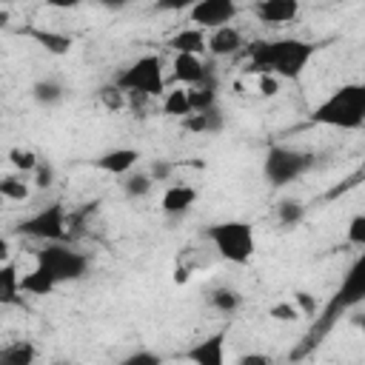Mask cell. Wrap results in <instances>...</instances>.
<instances>
[{
    "label": "cell",
    "instance_id": "4316f807",
    "mask_svg": "<svg viewBox=\"0 0 365 365\" xmlns=\"http://www.w3.org/2000/svg\"><path fill=\"white\" fill-rule=\"evenodd\" d=\"M211 305H214L220 314L231 317V314H237V308L242 305V297H240V291H237V288L220 285V288H214V291H211Z\"/></svg>",
    "mask_w": 365,
    "mask_h": 365
},
{
    "label": "cell",
    "instance_id": "277c9868",
    "mask_svg": "<svg viewBox=\"0 0 365 365\" xmlns=\"http://www.w3.org/2000/svg\"><path fill=\"white\" fill-rule=\"evenodd\" d=\"M114 83L125 94H145L151 100L165 97V77H163V60L157 54H143L134 63H128Z\"/></svg>",
    "mask_w": 365,
    "mask_h": 365
},
{
    "label": "cell",
    "instance_id": "4dcf8cb0",
    "mask_svg": "<svg viewBox=\"0 0 365 365\" xmlns=\"http://www.w3.org/2000/svg\"><path fill=\"white\" fill-rule=\"evenodd\" d=\"M117 365H163V356L148 348H140V351H131L128 356H123Z\"/></svg>",
    "mask_w": 365,
    "mask_h": 365
},
{
    "label": "cell",
    "instance_id": "f35d334b",
    "mask_svg": "<svg viewBox=\"0 0 365 365\" xmlns=\"http://www.w3.org/2000/svg\"><path fill=\"white\" fill-rule=\"evenodd\" d=\"M54 365H63V362H54Z\"/></svg>",
    "mask_w": 365,
    "mask_h": 365
},
{
    "label": "cell",
    "instance_id": "9a60e30c",
    "mask_svg": "<svg viewBox=\"0 0 365 365\" xmlns=\"http://www.w3.org/2000/svg\"><path fill=\"white\" fill-rule=\"evenodd\" d=\"M168 48H171L174 54H194V57H202V54L208 51V34H205L202 29H197V26H185V29H180V31L171 34Z\"/></svg>",
    "mask_w": 365,
    "mask_h": 365
},
{
    "label": "cell",
    "instance_id": "9c48e42d",
    "mask_svg": "<svg viewBox=\"0 0 365 365\" xmlns=\"http://www.w3.org/2000/svg\"><path fill=\"white\" fill-rule=\"evenodd\" d=\"M240 14V6L234 0H197L188 6V20L191 26L202 31H214L222 26H234V17Z\"/></svg>",
    "mask_w": 365,
    "mask_h": 365
},
{
    "label": "cell",
    "instance_id": "7402d4cb",
    "mask_svg": "<svg viewBox=\"0 0 365 365\" xmlns=\"http://www.w3.org/2000/svg\"><path fill=\"white\" fill-rule=\"evenodd\" d=\"M160 108H163V114H168V117H182V120H185V117H191V114H194V108H191L188 88L177 86V88L165 91V97H163Z\"/></svg>",
    "mask_w": 365,
    "mask_h": 365
},
{
    "label": "cell",
    "instance_id": "3957f363",
    "mask_svg": "<svg viewBox=\"0 0 365 365\" xmlns=\"http://www.w3.org/2000/svg\"><path fill=\"white\" fill-rule=\"evenodd\" d=\"M205 237L208 242L214 245V251L234 262V265H245L251 262L254 251H257V237H254V228L251 222L245 220H222V222H214L205 228Z\"/></svg>",
    "mask_w": 365,
    "mask_h": 365
},
{
    "label": "cell",
    "instance_id": "ffe728a7",
    "mask_svg": "<svg viewBox=\"0 0 365 365\" xmlns=\"http://www.w3.org/2000/svg\"><path fill=\"white\" fill-rule=\"evenodd\" d=\"M0 197L9 202H23L31 197V177L29 174H6L0 180Z\"/></svg>",
    "mask_w": 365,
    "mask_h": 365
},
{
    "label": "cell",
    "instance_id": "d590c367",
    "mask_svg": "<svg viewBox=\"0 0 365 365\" xmlns=\"http://www.w3.org/2000/svg\"><path fill=\"white\" fill-rule=\"evenodd\" d=\"M171 171H174V165H171V163H165V160H157V163L148 168V174L154 177V182H165V180L171 177Z\"/></svg>",
    "mask_w": 365,
    "mask_h": 365
},
{
    "label": "cell",
    "instance_id": "836d02e7",
    "mask_svg": "<svg viewBox=\"0 0 365 365\" xmlns=\"http://www.w3.org/2000/svg\"><path fill=\"white\" fill-rule=\"evenodd\" d=\"M271 317L279 319V322H294V319H299L302 314H299V308H297L294 302H277V305L271 308Z\"/></svg>",
    "mask_w": 365,
    "mask_h": 365
},
{
    "label": "cell",
    "instance_id": "2e32d148",
    "mask_svg": "<svg viewBox=\"0 0 365 365\" xmlns=\"http://www.w3.org/2000/svg\"><path fill=\"white\" fill-rule=\"evenodd\" d=\"M242 51V31L237 26H222L208 31V54L214 57H234Z\"/></svg>",
    "mask_w": 365,
    "mask_h": 365
},
{
    "label": "cell",
    "instance_id": "d6a6232c",
    "mask_svg": "<svg viewBox=\"0 0 365 365\" xmlns=\"http://www.w3.org/2000/svg\"><path fill=\"white\" fill-rule=\"evenodd\" d=\"M294 305L299 308L302 317H314V314L319 311V302H317L314 294H308V291H297V294H294Z\"/></svg>",
    "mask_w": 365,
    "mask_h": 365
},
{
    "label": "cell",
    "instance_id": "ac0fdd59",
    "mask_svg": "<svg viewBox=\"0 0 365 365\" xmlns=\"http://www.w3.org/2000/svg\"><path fill=\"white\" fill-rule=\"evenodd\" d=\"M20 279H23V274H17V262L9 259V262L0 265V302L3 305H14L17 302V297L23 294Z\"/></svg>",
    "mask_w": 365,
    "mask_h": 365
},
{
    "label": "cell",
    "instance_id": "5bb4252c",
    "mask_svg": "<svg viewBox=\"0 0 365 365\" xmlns=\"http://www.w3.org/2000/svg\"><path fill=\"white\" fill-rule=\"evenodd\" d=\"M197 202V188L194 185H185V182H174L163 191L160 197V211L168 214V217H180L185 211H191Z\"/></svg>",
    "mask_w": 365,
    "mask_h": 365
},
{
    "label": "cell",
    "instance_id": "30bf717a",
    "mask_svg": "<svg viewBox=\"0 0 365 365\" xmlns=\"http://www.w3.org/2000/svg\"><path fill=\"white\" fill-rule=\"evenodd\" d=\"M182 356L191 365H228L225 362V331H214V334L197 339Z\"/></svg>",
    "mask_w": 365,
    "mask_h": 365
},
{
    "label": "cell",
    "instance_id": "ba28073f",
    "mask_svg": "<svg viewBox=\"0 0 365 365\" xmlns=\"http://www.w3.org/2000/svg\"><path fill=\"white\" fill-rule=\"evenodd\" d=\"M68 225H71V214H66L63 202H48L40 211H34L31 217H26L17 225V231L29 240L48 245V242H63L68 237Z\"/></svg>",
    "mask_w": 365,
    "mask_h": 365
},
{
    "label": "cell",
    "instance_id": "6da1fadb",
    "mask_svg": "<svg viewBox=\"0 0 365 365\" xmlns=\"http://www.w3.org/2000/svg\"><path fill=\"white\" fill-rule=\"evenodd\" d=\"M317 43L302 37L259 40L248 48V63L257 74H274L279 80H297L317 54Z\"/></svg>",
    "mask_w": 365,
    "mask_h": 365
},
{
    "label": "cell",
    "instance_id": "44dd1931",
    "mask_svg": "<svg viewBox=\"0 0 365 365\" xmlns=\"http://www.w3.org/2000/svg\"><path fill=\"white\" fill-rule=\"evenodd\" d=\"M34 359H37V348L29 339L9 342L0 351V365H34Z\"/></svg>",
    "mask_w": 365,
    "mask_h": 365
},
{
    "label": "cell",
    "instance_id": "8992f818",
    "mask_svg": "<svg viewBox=\"0 0 365 365\" xmlns=\"http://www.w3.org/2000/svg\"><path fill=\"white\" fill-rule=\"evenodd\" d=\"M362 299H365V251H362V254L356 257V262L348 268V274H345L342 285L336 288V294H334L331 305H328V308H325V314H322V325L311 331V336H308L305 348H311V345H314V339H317V336H322V334L328 331V325H331L342 311H351V308H354L356 302H362Z\"/></svg>",
    "mask_w": 365,
    "mask_h": 365
},
{
    "label": "cell",
    "instance_id": "7c38bea8",
    "mask_svg": "<svg viewBox=\"0 0 365 365\" xmlns=\"http://www.w3.org/2000/svg\"><path fill=\"white\" fill-rule=\"evenodd\" d=\"M251 11L265 26H285V23L297 20L299 3L297 0H259V3H254Z\"/></svg>",
    "mask_w": 365,
    "mask_h": 365
},
{
    "label": "cell",
    "instance_id": "8d00e7d4",
    "mask_svg": "<svg viewBox=\"0 0 365 365\" xmlns=\"http://www.w3.org/2000/svg\"><path fill=\"white\" fill-rule=\"evenodd\" d=\"M234 365H271V356L268 354H259V351H251V354H242Z\"/></svg>",
    "mask_w": 365,
    "mask_h": 365
},
{
    "label": "cell",
    "instance_id": "484cf974",
    "mask_svg": "<svg viewBox=\"0 0 365 365\" xmlns=\"http://www.w3.org/2000/svg\"><path fill=\"white\" fill-rule=\"evenodd\" d=\"M123 191H125V197H131V200H140V197H145L151 188H154V177L148 174V171H131V174H125L123 177Z\"/></svg>",
    "mask_w": 365,
    "mask_h": 365
},
{
    "label": "cell",
    "instance_id": "7a4b0ae2",
    "mask_svg": "<svg viewBox=\"0 0 365 365\" xmlns=\"http://www.w3.org/2000/svg\"><path fill=\"white\" fill-rule=\"evenodd\" d=\"M311 120L328 128L354 131L365 125V83H345L334 88L314 111Z\"/></svg>",
    "mask_w": 365,
    "mask_h": 365
},
{
    "label": "cell",
    "instance_id": "e0dca14e",
    "mask_svg": "<svg viewBox=\"0 0 365 365\" xmlns=\"http://www.w3.org/2000/svg\"><path fill=\"white\" fill-rule=\"evenodd\" d=\"M26 34H29L37 46H43L48 54H68L71 46H74V40H71L68 34H63V31H51V29H29Z\"/></svg>",
    "mask_w": 365,
    "mask_h": 365
},
{
    "label": "cell",
    "instance_id": "74e56055",
    "mask_svg": "<svg viewBox=\"0 0 365 365\" xmlns=\"http://www.w3.org/2000/svg\"><path fill=\"white\" fill-rule=\"evenodd\" d=\"M351 322L365 334V311H359V314H351Z\"/></svg>",
    "mask_w": 365,
    "mask_h": 365
},
{
    "label": "cell",
    "instance_id": "f1b7e54d",
    "mask_svg": "<svg viewBox=\"0 0 365 365\" xmlns=\"http://www.w3.org/2000/svg\"><path fill=\"white\" fill-rule=\"evenodd\" d=\"M9 163H11V168L17 171V174H34V168L40 165V157L31 151V148H26V145H14V148H9Z\"/></svg>",
    "mask_w": 365,
    "mask_h": 365
},
{
    "label": "cell",
    "instance_id": "d6986e66",
    "mask_svg": "<svg viewBox=\"0 0 365 365\" xmlns=\"http://www.w3.org/2000/svg\"><path fill=\"white\" fill-rule=\"evenodd\" d=\"M225 120L220 114V108H211V111H200V114H191L182 120V128L185 131H194V134H217L222 131Z\"/></svg>",
    "mask_w": 365,
    "mask_h": 365
},
{
    "label": "cell",
    "instance_id": "1f68e13d",
    "mask_svg": "<svg viewBox=\"0 0 365 365\" xmlns=\"http://www.w3.org/2000/svg\"><path fill=\"white\" fill-rule=\"evenodd\" d=\"M51 182H54V168H51V163L40 160V165H37L34 174H31V185H34V188H48Z\"/></svg>",
    "mask_w": 365,
    "mask_h": 365
},
{
    "label": "cell",
    "instance_id": "d4e9b609",
    "mask_svg": "<svg viewBox=\"0 0 365 365\" xmlns=\"http://www.w3.org/2000/svg\"><path fill=\"white\" fill-rule=\"evenodd\" d=\"M188 97H191V108H194V114L217 108V83H214V77H208L205 83L188 88Z\"/></svg>",
    "mask_w": 365,
    "mask_h": 365
},
{
    "label": "cell",
    "instance_id": "52a82bcc",
    "mask_svg": "<svg viewBox=\"0 0 365 365\" xmlns=\"http://www.w3.org/2000/svg\"><path fill=\"white\" fill-rule=\"evenodd\" d=\"M314 165V154L302 151V148H291V145H271L265 151L262 160V174L271 185H288L294 180H299L308 168Z\"/></svg>",
    "mask_w": 365,
    "mask_h": 365
},
{
    "label": "cell",
    "instance_id": "83f0119b",
    "mask_svg": "<svg viewBox=\"0 0 365 365\" xmlns=\"http://www.w3.org/2000/svg\"><path fill=\"white\" fill-rule=\"evenodd\" d=\"M63 86L57 83V80H37L34 86H31V97L40 103V106H57L60 100H63Z\"/></svg>",
    "mask_w": 365,
    "mask_h": 365
},
{
    "label": "cell",
    "instance_id": "f546056e",
    "mask_svg": "<svg viewBox=\"0 0 365 365\" xmlns=\"http://www.w3.org/2000/svg\"><path fill=\"white\" fill-rule=\"evenodd\" d=\"M345 237H348L351 245L365 248V211L351 217V222H348V228H345Z\"/></svg>",
    "mask_w": 365,
    "mask_h": 365
},
{
    "label": "cell",
    "instance_id": "8fae6325",
    "mask_svg": "<svg viewBox=\"0 0 365 365\" xmlns=\"http://www.w3.org/2000/svg\"><path fill=\"white\" fill-rule=\"evenodd\" d=\"M171 77L182 86V88H194L200 83H205L211 77L208 66L202 63V57H194V54H174L171 60Z\"/></svg>",
    "mask_w": 365,
    "mask_h": 365
},
{
    "label": "cell",
    "instance_id": "e575fe53",
    "mask_svg": "<svg viewBox=\"0 0 365 365\" xmlns=\"http://www.w3.org/2000/svg\"><path fill=\"white\" fill-rule=\"evenodd\" d=\"M257 88H259V94L271 97V94L279 91V77H274V74H257Z\"/></svg>",
    "mask_w": 365,
    "mask_h": 365
},
{
    "label": "cell",
    "instance_id": "cb8c5ba5",
    "mask_svg": "<svg viewBox=\"0 0 365 365\" xmlns=\"http://www.w3.org/2000/svg\"><path fill=\"white\" fill-rule=\"evenodd\" d=\"M274 214H277V222H279V225L294 228V225H299V222L305 220V202L297 200V197H282V200L277 202Z\"/></svg>",
    "mask_w": 365,
    "mask_h": 365
},
{
    "label": "cell",
    "instance_id": "5b68a950",
    "mask_svg": "<svg viewBox=\"0 0 365 365\" xmlns=\"http://www.w3.org/2000/svg\"><path fill=\"white\" fill-rule=\"evenodd\" d=\"M34 265H40L57 285L74 282L88 271V257L66 242H48L34 251Z\"/></svg>",
    "mask_w": 365,
    "mask_h": 365
},
{
    "label": "cell",
    "instance_id": "4fadbf2b",
    "mask_svg": "<svg viewBox=\"0 0 365 365\" xmlns=\"http://www.w3.org/2000/svg\"><path fill=\"white\" fill-rule=\"evenodd\" d=\"M137 160H140L137 148H111L94 160V168L103 174H111V177H125L137 168Z\"/></svg>",
    "mask_w": 365,
    "mask_h": 365
},
{
    "label": "cell",
    "instance_id": "603a6c76",
    "mask_svg": "<svg viewBox=\"0 0 365 365\" xmlns=\"http://www.w3.org/2000/svg\"><path fill=\"white\" fill-rule=\"evenodd\" d=\"M20 288H23V294H31V297H48V294L57 288V282H54L40 265H34L29 274H23Z\"/></svg>",
    "mask_w": 365,
    "mask_h": 365
}]
</instances>
